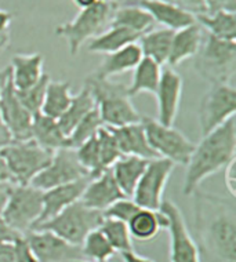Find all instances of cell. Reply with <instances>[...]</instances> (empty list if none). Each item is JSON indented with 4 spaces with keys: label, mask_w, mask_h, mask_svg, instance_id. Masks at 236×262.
<instances>
[{
    "label": "cell",
    "mask_w": 236,
    "mask_h": 262,
    "mask_svg": "<svg viewBox=\"0 0 236 262\" xmlns=\"http://www.w3.org/2000/svg\"><path fill=\"white\" fill-rule=\"evenodd\" d=\"M194 240L200 262H236V203L231 196L196 189Z\"/></svg>",
    "instance_id": "6da1fadb"
},
{
    "label": "cell",
    "mask_w": 236,
    "mask_h": 262,
    "mask_svg": "<svg viewBox=\"0 0 236 262\" xmlns=\"http://www.w3.org/2000/svg\"><path fill=\"white\" fill-rule=\"evenodd\" d=\"M236 158V120L235 116L202 137L195 145L191 159L186 164L185 181L182 193L192 196L204 180L218 172Z\"/></svg>",
    "instance_id": "7a4b0ae2"
},
{
    "label": "cell",
    "mask_w": 236,
    "mask_h": 262,
    "mask_svg": "<svg viewBox=\"0 0 236 262\" xmlns=\"http://www.w3.org/2000/svg\"><path fill=\"white\" fill-rule=\"evenodd\" d=\"M84 84L94 97L105 127H122L141 122L142 116L133 104L126 84L94 75L87 77Z\"/></svg>",
    "instance_id": "3957f363"
},
{
    "label": "cell",
    "mask_w": 236,
    "mask_h": 262,
    "mask_svg": "<svg viewBox=\"0 0 236 262\" xmlns=\"http://www.w3.org/2000/svg\"><path fill=\"white\" fill-rule=\"evenodd\" d=\"M115 7L109 0H98L96 5L80 10L72 21L55 28V35L68 45L71 55H76L86 41L94 39L109 28Z\"/></svg>",
    "instance_id": "277c9868"
},
{
    "label": "cell",
    "mask_w": 236,
    "mask_h": 262,
    "mask_svg": "<svg viewBox=\"0 0 236 262\" xmlns=\"http://www.w3.org/2000/svg\"><path fill=\"white\" fill-rule=\"evenodd\" d=\"M194 68L210 84H233L236 75V41L221 40L206 35L199 53L194 57Z\"/></svg>",
    "instance_id": "5b68a950"
},
{
    "label": "cell",
    "mask_w": 236,
    "mask_h": 262,
    "mask_svg": "<svg viewBox=\"0 0 236 262\" xmlns=\"http://www.w3.org/2000/svg\"><path fill=\"white\" fill-rule=\"evenodd\" d=\"M0 155L5 159L11 181L17 185H29L33 178L49 166L54 152L29 138L11 141L0 148Z\"/></svg>",
    "instance_id": "8992f818"
},
{
    "label": "cell",
    "mask_w": 236,
    "mask_h": 262,
    "mask_svg": "<svg viewBox=\"0 0 236 262\" xmlns=\"http://www.w3.org/2000/svg\"><path fill=\"white\" fill-rule=\"evenodd\" d=\"M104 221V212L84 206L79 200L49 221L39 224L33 231H49L73 246H82L86 236L98 229Z\"/></svg>",
    "instance_id": "52a82bcc"
},
{
    "label": "cell",
    "mask_w": 236,
    "mask_h": 262,
    "mask_svg": "<svg viewBox=\"0 0 236 262\" xmlns=\"http://www.w3.org/2000/svg\"><path fill=\"white\" fill-rule=\"evenodd\" d=\"M43 211V190L32 185L14 186L5 210L0 214L6 224L25 236L36 226Z\"/></svg>",
    "instance_id": "ba28073f"
},
{
    "label": "cell",
    "mask_w": 236,
    "mask_h": 262,
    "mask_svg": "<svg viewBox=\"0 0 236 262\" xmlns=\"http://www.w3.org/2000/svg\"><path fill=\"white\" fill-rule=\"evenodd\" d=\"M151 148L158 158L170 160L174 164L186 166L195 145L181 131L173 126H163L154 118H141Z\"/></svg>",
    "instance_id": "9c48e42d"
},
{
    "label": "cell",
    "mask_w": 236,
    "mask_h": 262,
    "mask_svg": "<svg viewBox=\"0 0 236 262\" xmlns=\"http://www.w3.org/2000/svg\"><path fill=\"white\" fill-rule=\"evenodd\" d=\"M236 89L233 84L214 83L202 98L199 108V127L202 137L235 116Z\"/></svg>",
    "instance_id": "30bf717a"
},
{
    "label": "cell",
    "mask_w": 236,
    "mask_h": 262,
    "mask_svg": "<svg viewBox=\"0 0 236 262\" xmlns=\"http://www.w3.org/2000/svg\"><path fill=\"white\" fill-rule=\"evenodd\" d=\"M176 164L166 159L156 158L148 162L145 171L137 184L132 199L141 208L159 211L163 193Z\"/></svg>",
    "instance_id": "8fae6325"
},
{
    "label": "cell",
    "mask_w": 236,
    "mask_h": 262,
    "mask_svg": "<svg viewBox=\"0 0 236 262\" xmlns=\"http://www.w3.org/2000/svg\"><path fill=\"white\" fill-rule=\"evenodd\" d=\"M159 211L167 218L170 262H200L198 246L177 204L171 200H163Z\"/></svg>",
    "instance_id": "7c38bea8"
},
{
    "label": "cell",
    "mask_w": 236,
    "mask_h": 262,
    "mask_svg": "<svg viewBox=\"0 0 236 262\" xmlns=\"http://www.w3.org/2000/svg\"><path fill=\"white\" fill-rule=\"evenodd\" d=\"M84 177H90L77 160L75 149L64 148L55 150L49 166L37 174L29 185L40 190H47L59 185H67Z\"/></svg>",
    "instance_id": "4fadbf2b"
},
{
    "label": "cell",
    "mask_w": 236,
    "mask_h": 262,
    "mask_svg": "<svg viewBox=\"0 0 236 262\" xmlns=\"http://www.w3.org/2000/svg\"><path fill=\"white\" fill-rule=\"evenodd\" d=\"M0 118L13 141L31 138L33 115L18 100L11 80L0 91Z\"/></svg>",
    "instance_id": "5bb4252c"
},
{
    "label": "cell",
    "mask_w": 236,
    "mask_h": 262,
    "mask_svg": "<svg viewBox=\"0 0 236 262\" xmlns=\"http://www.w3.org/2000/svg\"><path fill=\"white\" fill-rule=\"evenodd\" d=\"M37 262H72L84 259L80 246H73L49 231H31L25 235Z\"/></svg>",
    "instance_id": "9a60e30c"
},
{
    "label": "cell",
    "mask_w": 236,
    "mask_h": 262,
    "mask_svg": "<svg viewBox=\"0 0 236 262\" xmlns=\"http://www.w3.org/2000/svg\"><path fill=\"white\" fill-rule=\"evenodd\" d=\"M184 80L181 75L174 68L166 67L162 69L159 84L155 91L156 105H158V118L156 120L163 126H173L178 115L181 104Z\"/></svg>",
    "instance_id": "2e32d148"
},
{
    "label": "cell",
    "mask_w": 236,
    "mask_h": 262,
    "mask_svg": "<svg viewBox=\"0 0 236 262\" xmlns=\"http://www.w3.org/2000/svg\"><path fill=\"white\" fill-rule=\"evenodd\" d=\"M90 180V177H84L82 180H77L67 185H59L45 190L43 192V211L36 226L54 218L57 214L69 207L71 204L79 202Z\"/></svg>",
    "instance_id": "e0dca14e"
},
{
    "label": "cell",
    "mask_w": 236,
    "mask_h": 262,
    "mask_svg": "<svg viewBox=\"0 0 236 262\" xmlns=\"http://www.w3.org/2000/svg\"><path fill=\"white\" fill-rule=\"evenodd\" d=\"M123 198H126V196L123 194L119 185L116 184L114 174L109 168V170L101 172L98 177L91 178L83 192L80 202L87 207L104 212L115 202H118Z\"/></svg>",
    "instance_id": "ac0fdd59"
},
{
    "label": "cell",
    "mask_w": 236,
    "mask_h": 262,
    "mask_svg": "<svg viewBox=\"0 0 236 262\" xmlns=\"http://www.w3.org/2000/svg\"><path fill=\"white\" fill-rule=\"evenodd\" d=\"M108 128L112 131L122 156H137L145 160H154L158 158V155L151 148L141 122L122 127H108Z\"/></svg>",
    "instance_id": "d6986e66"
},
{
    "label": "cell",
    "mask_w": 236,
    "mask_h": 262,
    "mask_svg": "<svg viewBox=\"0 0 236 262\" xmlns=\"http://www.w3.org/2000/svg\"><path fill=\"white\" fill-rule=\"evenodd\" d=\"M140 6L146 10L154 19V23L163 25L170 31H180L196 23L195 15L178 7L173 2L163 0H141Z\"/></svg>",
    "instance_id": "ffe728a7"
},
{
    "label": "cell",
    "mask_w": 236,
    "mask_h": 262,
    "mask_svg": "<svg viewBox=\"0 0 236 262\" xmlns=\"http://www.w3.org/2000/svg\"><path fill=\"white\" fill-rule=\"evenodd\" d=\"M45 57L40 53L35 54H15L10 63V80L15 90H25L40 80Z\"/></svg>",
    "instance_id": "44dd1931"
},
{
    "label": "cell",
    "mask_w": 236,
    "mask_h": 262,
    "mask_svg": "<svg viewBox=\"0 0 236 262\" xmlns=\"http://www.w3.org/2000/svg\"><path fill=\"white\" fill-rule=\"evenodd\" d=\"M202 43H203V29L198 23L174 32L167 59L168 67L174 68L186 59L194 58L199 53Z\"/></svg>",
    "instance_id": "7402d4cb"
},
{
    "label": "cell",
    "mask_w": 236,
    "mask_h": 262,
    "mask_svg": "<svg viewBox=\"0 0 236 262\" xmlns=\"http://www.w3.org/2000/svg\"><path fill=\"white\" fill-rule=\"evenodd\" d=\"M31 138L46 149L55 152L64 148H71L69 137L61 130L57 119L49 118L43 113L33 115Z\"/></svg>",
    "instance_id": "603a6c76"
},
{
    "label": "cell",
    "mask_w": 236,
    "mask_h": 262,
    "mask_svg": "<svg viewBox=\"0 0 236 262\" xmlns=\"http://www.w3.org/2000/svg\"><path fill=\"white\" fill-rule=\"evenodd\" d=\"M142 58L138 43L126 46L122 50L108 54L93 75L100 79H112L120 73L128 72L136 68Z\"/></svg>",
    "instance_id": "cb8c5ba5"
},
{
    "label": "cell",
    "mask_w": 236,
    "mask_h": 262,
    "mask_svg": "<svg viewBox=\"0 0 236 262\" xmlns=\"http://www.w3.org/2000/svg\"><path fill=\"white\" fill-rule=\"evenodd\" d=\"M149 160L137 156H120L111 167L116 184L126 198H132L141 176L145 171Z\"/></svg>",
    "instance_id": "d4e9b609"
},
{
    "label": "cell",
    "mask_w": 236,
    "mask_h": 262,
    "mask_svg": "<svg viewBox=\"0 0 236 262\" xmlns=\"http://www.w3.org/2000/svg\"><path fill=\"white\" fill-rule=\"evenodd\" d=\"M141 36L142 35L128 31L126 28L109 27L98 36L89 40L87 50L90 53H96V54H112V53L124 49L126 46L137 43Z\"/></svg>",
    "instance_id": "484cf974"
},
{
    "label": "cell",
    "mask_w": 236,
    "mask_h": 262,
    "mask_svg": "<svg viewBox=\"0 0 236 262\" xmlns=\"http://www.w3.org/2000/svg\"><path fill=\"white\" fill-rule=\"evenodd\" d=\"M130 235L140 242L152 240L160 231L167 228V218L160 211L140 208L127 222Z\"/></svg>",
    "instance_id": "4316f807"
},
{
    "label": "cell",
    "mask_w": 236,
    "mask_h": 262,
    "mask_svg": "<svg viewBox=\"0 0 236 262\" xmlns=\"http://www.w3.org/2000/svg\"><path fill=\"white\" fill-rule=\"evenodd\" d=\"M174 31L162 28L156 31H149L144 33L138 39V46H140L142 57L151 58L160 67L167 63L170 49H171V40Z\"/></svg>",
    "instance_id": "83f0119b"
},
{
    "label": "cell",
    "mask_w": 236,
    "mask_h": 262,
    "mask_svg": "<svg viewBox=\"0 0 236 262\" xmlns=\"http://www.w3.org/2000/svg\"><path fill=\"white\" fill-rule=\"evenodd\" d=\"M72 97L71 81L50 80L47 84V89H46L40 113L58 120L71 105Z\"/></svg>",
    "instance_id": "f1b7e54d"
},
{
    "label": "cell",
    "mask_w": 236,
    "mask_h": 262,
    "mask_svg": "<svg viewBox=\"0 0 236 262\" xmlns=\"http://www.w3.org/2000/svg\"><path fill=\"white\" fill-rule=\"evenodd\" d=\"M196 23L207 35L221 40H236V14L235 11H216L213 14H200L195 17Z\"/></svg>",
    "instance_id": "f546056e"
},
{
    "label": "cell",
    "mask_w": 236,
    "mask_h": 262,
    "mask_svg": "<svg viewBox=\"0 0 236 262\" xmlns=\"http://www.w3.org/2000/svg\"><path fill=\"white\" fill-rule=\"evenodd\" d=\"M162 67L151 58L142 57L133 72L132 83L127 86L130 97H136L141 93H149L154 95L159 84Z\"/></svg>",
    "instance_id": "4dcf8cb0"
},
{
    "label": "cell",
    "mask_w": 236,
    "mask_h": 262,
    "mask_svg": "<svg viewBox=\"0 0 236 262\" xmlns=\"http://www.w3.org/2000/svg\"><path fill=\"white\" fill-rule=\"evenodd\" d=\"M154 19L141 6H127L115 9L109 27L126 28L138 35H144L154 27Z\"/></svg>",
    "instance_id": "1f68e13d"
},
{
    "label": "cell",
    "mask_w": 236,
    "mask_h": 262,
    "mask_svg": "<svg viewBox=\"0 0 236 262\" xmlns=\"http://www.w3.org/2000/svg\"><path fill=\"white\" fill-rule=\"evenodd\" d=\"M94 108H96L94 97L91 94V91L89 90V87L84 84L82 90L79 91L76 95H73L68 109L58 119V124L61 127V130L69 137V134L72 133L77 123L80 122L87 113H90Z\"/></svg>",
    "instance_id": "d6a6232c"
},
{
    "label": "cell",
    "mask_w": 236,
    "mask_h": 262,
    "mask_svg": "<svg viewBox=\"0 0 236 262\" xmlns=\"http://www.w3.org/2000/svg\"><path fill=\"white\" fill-rule=\"evenodd\" d=\"M80 249L84 259L94 262H108L116 254L114 247L111 246L100 229L90 232L86 236V239L83 240Z\"/></svg>",
    "instance_id": "836d02e7"
},
{
    "label": "cell",
    "mask_w": 236,
    "mask_h": 262,
    "mask_svg": "<svg viewBox=\"0 0 236 262\" xmlns=\"http://www.w3.org/2000/svg\"><path fill=\"white\" fill-rule=\"evenodd\" d=\"M98 229L104 233L106 240L111 243V246L114 247L116 253L120 254L124 253V251L134 250L127 224L114 220V218L104 217V221H102Z\"/></svg>",
    "instance_id": "e575fe53"
},
{
    "label": "cell",
    "mask_w": 236,
    "mask_h": 262,
    "mask_svg": "<svg viewBox=\"0 0 236 262\" xmlns=\"http://www.w3.org/2000/svg\"><path fill=\"white\" fill-rule=\"evenodd\" d=\"M104 127L102 119L100 116V112L97 106L90 113H87L86 116L77 123L76 127L73 128V131L69 134V144L71 148L75 149L79 145H82L83 142H86L90 138L97 136V133L100 131V128Z\"/></svg>",
    "instance_id": "d590c367"
},
{
    "label": "cell",
    "mask_w": 236,
    "mask_h": 262,
    "mask_svg": "<svg viewBox=\"0 0 236 262\" xmlns=\"http://www.w3.org/2000/svg\"><path fill=\"white\" fill-rule=\"evenodd\" d=\"M75 155L77 160L82 164V167L87 171L90 178L98 177L101 172H104V167L101 163L100 152H98V145H97V138L93 137L82 145L75 148Z\"/></svg>",
    "instance_id": "8d00e7d4"
},
{
    "label": "cell",
    "mask_w": 236,
    "mask_h": 262,
    "mask_svg": "<svg viewBox=\"0 0 236 262\" xmlns=\"http://www.w3.org/2000/svg\"><path fill=\"white\" fill-rule=\"evenodd\" d=\"M97 145H98V152H100L101 163L104 170H109L115 164L122 154L119 149L118 142L115 140L112 131L109 130L108 127H102L100 131L97 133Z\"/></svg>",
    "instance_id": "74e56055"
},
{
    "label": "cell",
    "mask_w": 236,
    "mask_h": 262,
    "mask_svg": "<svg viewBox=\"0 0 236 262\" xmlns=\"http://www.w3.org/2000/svg\"><path fill=\"white\" fill-rule=\"evenodd\" d=\"M50 80V76L47 73H45L40 80L37 81L36 84H33L32 87L25 89V90H15L18 100L23 102L24 106L32 115H36V113L40 112L46 89H47V84H49Z\"/></svg>",
    "instance_id": "f35d334b"
},
{
    "label": "cell",
    "mask_w": 236,
    "mask_h": 262,
    "mask_svg": "<svg viewBox=\"0 0 236 262\" xmlns=\"http://www.w3.org/2000/svg\"><path fill=\"white\" fill-rule=\"evenodd\" d=\"M140 206L132 199V198H123V199L115 202L111 207H108L104 211V217L114 218L118 221H122L127 224L130 218L140 210Z\"/></svg>",
    "instance_id": "ab89813d"
},
{
    "label": "cell",
    "mask_w": 236,
    "mask_h": 262,
    "mask_svg": "<svg viewBox=\"0 0 236 262\" xmlns=\"http://www.w3.org/2000/svg\"><path fill=\"white\" fill-rule=\"evenodd\" d=\"M14 257L17 262H37L35 254H33L31 246L25 239V236H21L13 242Z\"/></svg>",
    "instance_id": "60d3db41"
},
{
    "label": "cell",
    "mask_w": 236,
    "mask_h": 262,
    "mask_svg": "<svg viewBox=\"0 0 236 262\" xmlns=\"http://www.w3.org/2000/svg\"><path fill=\"white\" fill-rule=\"evenodd\" d=\"M178 7L185 10L188 13L194 14V15H200V14H206V2L204 0H173Z\"/></svg>",
    "instance_id": "b9f144b4"
},
{
    "label": "cell",
    "mask_w": 236,
    "mask_h": 262,
    "mask_svg": "<svg viewBox=\"0 0 236 262\" xmlns=\"http://www.w3.org/2000/svg\"><path fill=\"white\" fill-rule=\"evenodd\" d=\"M225 188H227L228 194L235 199L236 198V158L229 162L225 167Z\"/></svg>",
    "instance_id": "7bdbcfd3"
},
{
    "label": "cell",
    "mask_w": 236,
    "mask_h": 262,
    "mask_svg": "<svg viewBox=\"0 0 236 262\" xmlns=\"http://www.w3.org/2000/svg\"><path fill=\"white\" fill-rule=\"evenodd\" d=\"M206 2V14H213L216 11H235L236 0H204Z\"/></svg>",
    "instance_id": "ee69618b"
},
{
    "label": "cell",
    "mask_w": 236,
    "mask_h": 262,
    "mask_svg": "<svg viewBox=\"0 0 236 262\" xmlns=\"http://www.w3.org/2000/svg\"><path fill=\"white\" fill-rule=\"evenodd\" d=\"M18 237H21V235L17 233L15 231H13V229L6 224V221L2 218V215H0V244L13 243L14 240H17Z\"/></svg>",
    "instance_id": "f6af8a7d"
},
{
    "label": "cell",
    "mask_w": 236,
    "mask_h": 262,
    "mask_svg": "<svg viewBox=\"0 0 236 262\" xmlns=\"http://www.w3.org/2000/svg\"><path fill=\"white\" fill-rule=\"evenodd\" d=\"M14 186H15V184L13 181H0V214L5 210Z\"/></svg>",
    "instance_id": "bcb514c9"
},
{
    "label": "cell",
    "mask_w": 236,
    "mask_h": 262,
    "mask_svg": "<svg viewBox=\"0 0 236 262\" xmlns=\"http://www.w3.org/2000/svg\"><path fill=\"white\" fill-rule=\"evenodd\" d=\"M0 262H17L14 257L13 243L0 244Z\"/></svg>",
    "instance_id": "7dc6e473"
},
{
    "label": "cell",
    "mask_w": 236,
    "mask_h": 262,
    "mask_svg": "<svg viewBox=\"0 0 236 262\" xmlns=\"http://www.w3.org/2000/svg\"><path fill=\"white\" fill-rule=\"evenodd\" d=\"M120 255H122L123 262H155L154 259H151V258L142 257L140 254H137L134 250L120 253Z\"/></svg>",
    "instance_id": "c3c4849f"
},
{
    "label": "cell",
    "mask_w": 236,
    "mask_h": 262,
    "mask_svg": "<svg viewBox=\"0 0 236 262\" xmlns=\"http://www.w3.org/2000/svg\"><path fill=\"white\" fill-rule=\"evenodd\" d=\"M13 21V14L7 10L0 9V33L2 32H9V28Z\"/></svg>",
    "instance_id": "681fc988"
},
{
    "label": "cell",
    "mask_w": 236,
    "mask_h": 262,
    "mask_svg": "<svg viewBox=\"0 0 236 262\" xmlns=\"http://www.w3.org/2000/svg\"><path fill=\"white\" fill-rule=\"evenodd\" d=\"M11 137H10L9 131L6 128V126L2 122V118H0V148H3L5 145H7L9 142H11Z\"/></svg>",
    "instance_id": "f907efd6"
},
{
    "label": "cell",
    "mask_w": 236,
    "mask_h": 262,
    "mask_svg": "<svg viewBox=\"0 0 236 262\" xmlns=\"http://www.w3.org/2000/svg\"><path fill=\"white\" fill-rule=\"evenodd\" d=\"M0 181H11V176H10L9 168L6 166V162L3 156L0 155Z\"/></svg>",
    "instance_id": "816d5d0a"
},
{
    "label": "cell",
    "mask_w": 236,
    "mask_h": 262,
    "mask_svg": "<svg viewBox=\"0 0 236 262\" xmlns=\"http://www.w3.org/2000/svg\"><path fill=\"white\" fill-rule=\"evenodd\" d=\"M112 5L118 7H127V6H140L141 0H109Z\"/></svg>",
    "instance_id": "f5cc1de1"
},
{
    "label": "cell",
    "mask_w": 236,
    "mask_h": 262,
    "mask_svg": "<svg viewBox=\"0 0 236 262\" xmlns=\"http://www.w3.org/2000/svg\"><path fill=\"white\" fill-rule=\"evenodd\" d=\"M10 46V33L9 32H2L0 33V53L7 50Z\"/></svg>",
    "instance_id": "db71d44e"
},
{
    "label": "cell",
    "mask_w": 236,
    "mask_h": 262,
    "mask_svg": "<svg viewBox=\"0 0 236 262\" xmlns=\"http://www.w3.org/2000/svg\"><path fill=\"white\" fill-rule=\"evenodd\" d=\"M10 79V65H7L6 68L0 69V91L6 86V83Z\"/></svg>",
    "instance_id": "11a10c76"
},
{
    "label": "cell",
    "mask_w": 236,
    "mask_h": 262,
    "mask_svg": "<svg viewBox=\"0 0 236 262\" xmlns=\"http://www.w3.org/2000/svg\"><path fill=\"white\" fill-rule=\"evenodd\" d=\"M98 0H73V3L79 7L80 10L87 9V7H90V6L96 5Z\"/></svg>",
    "instance_id": "9f6ffc18"
},
{
    "label": "cell",
    "mask_w": 236,
    "mask_h": 262,
    "mask_svg": "<svg viewBox=\"0 0 236 262\" xmlns=\"http://www.w3.org/2000/svg\"><path fill=\"white\" fill-rule=\"evenodd\" d=\"M72 262H94V261H89V259H76V261H72Z\"/></svg>",
    "instance_id": "6f0895ef"
},
{
    "label": "cell",
    "mask_w": 236,
    "mask_h": 262,
    "mask_svg": "<svg viewBox=\"0 0 236 262\" xmlns=\"http://www.w3.org/2000/svg\"><path fill=\"white\" fill-rule=\"evenodd\" d=\"M163 2H173V0H163ZM174 3V2H173Z\"/></svg>",
    "instance_id": "680465c9"
}]
</instances>
